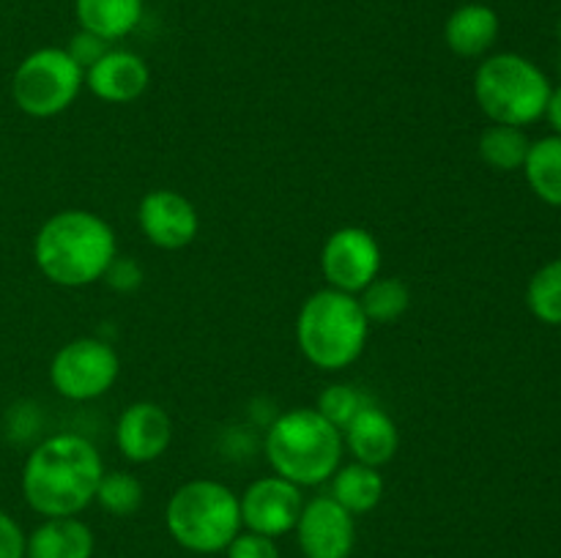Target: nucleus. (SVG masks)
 <instances>
[{
  "label": "nucleus",
  "instance_id": "nucleus-1",
  "mask_svg": "<svg viewBox=\"0 0 561 558\" xmlns=\"http://www.w3.org/2000/svg\"><path fill=\"white\" fill-rule=\"evenodd\" d=\"M104 463L99 449L77 432L47 435L22 465V498L42 518H77L96 498Z\"/></svg>",
  "mask_w": 561,
  "mask_h": 558
},
{
  "label": "nucleus",
  "instance_id": "nucleus-2",
  "mask_svg": "<svg viewBox=\"0 0 561 558\" xmlns=\"http://www.w3.org/2000/svg\"><path fill=\"white\" fill-rule=\"evenodd\" d=\"M118 255L110 222L82 208L53 213L33 239V260L44 279L60 288H85L99 282Z\"/></svg>",
  "mask_w": 561,
  "mask_h": 558
},
{
  "label": "nucleus",
  "instance_id": "nucleus-3",
  "mask_svg": "<svg viewBox=\"0 0 561 558\" xmlns=\"http://www.w3.org/2000/svg\"><path fill=\"white\" fill-rule=\"evenodd\" d=\"M266 460L272 470L299 487H318L343 465V432L316 408H290L274 416L266 430Z\"/></svg>",
  "mask_w": 561,
  "mask_h": 558
},
{
  "label": "nucleus",
  "instance_id": "nucleus-4",
  "mask_svg": "<svg viewBox=\"0 0 561 558\" xmlns=\"http://www.w3.org/2000/svg\"><path fill=\"white\" fill-rule=\"evenodd\" d=\"M370 321L356 295L321 288L301 304L296 342L301 356L323 372H340L365 353Z\"/></svg>",
  "mask_w": 561,
  "mask_h": 558
},
{
  "label": "nucleus",
  "instance_id": "nucleus-5",
  "mask_svg": "<svg viewBox=\"0 0 561 558\" xmlns=\"http://www.w3.org/2000/svg\"><path fill=\"white\" fill-rule=\"evenodd\" d=\"M164 525L184 550L197 556L225 553L244 528L239 496L217 479H190L170 496Z\"/></svg>",
  "mask_w": 561,
  "mask_h": 558
},
{
  "label": "nucleus",
  "instance_id": "nucleus-6",
  "mask_svg": "<svg viewBox=\"0 0 561 558\" xmlns=\"http://www.w3.org/2000/svg\"><path fill=\"white\" fill-rule=\"evenodd\" d=\"M546 71L518 53L488 55L474 74V98L493 124L529 126L546 115L551 98Z\"/></svg>",
  "mask_w": 561,
  "mask_h": 558
},
{
  "label": "nucleus",
  "instance_id": "nucleus-7",
  "mask_svg": "<svg viewBox=\"0 0 561 558\" xmlns=\"http://www.w3.org/2000/svg\"><path fill=\"white\" fill-rule=\"evenodd\" d=\"M85 71L60 47L33 49L11 77V98L31 118H55L80 96Z\"/></svg>",
  "mask_w": 561,
  "mask_h": 558
},
{
  "label": "nucleus",
  "instance_id": "nucleus-8",
  "mask_svg": "<svg viewBox=\"0 0 561 558\" xmlns=\"http://www.w3.org/2000/svg\"><path fill=\"white\" fill-rule=\"evenodd\" d=\"M121 359L107 339L77 337L60 345L49 361V383L71 403H91L115 386Z\"/></svg>",
  "mask_w": 561,
  "mask_h": 558
},
{
  "label": "nucleus",
  "instance_id": "nucleus-9",
  "mask_svg": "<svg viewBox=\"0 0 561 558\" xmlns=\"http://www.w3.org/2000/svg\"><path fill=\"white\" fill-rule=\"evenodd\" d=\"M321 271L329 288L359 295L381 274V246L365 228L334 230L321 249Z\"/></svg>",
  "mask_w": 561,
  "mask_h": 558
},
{
  "label": "nucleus",
  "instance_id": "nucleus-10",
  "mask_svg": "<svg viewBox=\"0 0 561 558\" xmlns=\"http://www.w3.org/2000/svg\"><path fill=\"white\" fill-rule=\"evenodd\" d=\"M239 507L241 525L247 531L279 539V536L290 534L299 523L305 496H301L299 485L272 474L250 481L247 490L239 496Z\"/></svg>",
  "mask_w": 561,
  "mask_h": 558
},
{
  "label": "nucleus",
  "instance_id": "nucleus-11",
  "mask_svg": "<svg viewBox=\"0 0 561 558\" xmlns=\"http://www.w3.org/2000/svg\"><path fill=\"white\" fill-rule=\"evenodd\" d=\"M294 531L305 558H351L356 547L354 514L332 496L305 501Z\"/></svg>",
  "mask_w": 561,
  "mask_h": 558
},
{
  "label": "nucleus",
  "instance_id": "nucleus-12",
  "mask_svg": "<svg viewBox=\"0 0 561 558\" xmlns=\"http://www.w3.org/2000/svg\"><path fill=\"white\" fill-rule=\"evenodd\" d=\"M137 224L153 246L179 252L197 239L201 217L190 197L173 189H153L137 206Z\"/></svg>",
  "mask_w": 561,
  "mask_h": 558
},
{
  "label": "nucleus",
  "instance_id": "nucleus-13",
  "mask_svg": "<svg viewBox=\"0 0 561 558\" xmlns=\"http://www.w3.org/2000/svg\"><path fill=\"white\" fill-rule=\"evenodd\" d=\"M173 443V419L151 399H137L121 410L115 421V446L129 463H153Z\"/></svg>",
  "mask_w": 561,
  "mask_h": 558
},
{
  "label": "nucleus",
  "instance_id": "nucleus-14",
  "mask_svg": "<svg viewBox=\"0 0 561 558\" xmlns=\"http://www.w3.org/2000/svg\"><path fill=\"white\" fill-rule=\"evenodd\" d=\"M151 69L131 49H110L99 63L85 71L88 91L107 104L137 102L148 91Z\"/></svg>",
  "mask_w": 561,
  "mask_h": 558
},
{
  "label": "nucleus",
  "instance_id": "nucleus-15",
  "mask_svg": "<svg viewBox=\"0 0 561 558\" xmlns=\"http://www.w3.org/2000/svg\"><path fill=\"white\" fill-rule=\"evenodd\" d=\"M343 443L356 463L381 468V465L392 463L398 454L400 432L387 410L367 403L343 430Z\"/></svg>",
  "mask_w": 561,
  "mask_h": 558
},
{
  "label": "nucleus",
  "instance_id": "nucleus-16",
  "mask_svg": "<svg viewBox=\"0 0 561 558\" xmlns=\"http://www.w3.org/2000/svg\"><path fill=\"white\" fill-rule=\"evenodd\" d=\"M96 536L80 518H44L25 539V558H93Z\"/></svg>",
  "mask_w": 561,
  "mask_h": 558
},
{
  "label": "nucleus",
  "instance_id": "nucleus-17",
  "mask_svg": "<svg viewBox=\"0 0 561 558\" xmlns=\"http://www.w3.org/2000/svg\"><path fill=\"white\" fill-rule=\"evenodd\" d=\"M499 14L485 3H466L444 22V44L460 58H482L499 38Z\"/></svg>",
  "mask_w": 561,
  "mask_h": 558
},
{
  "label": "nucleus",
  "instance_id": "nucleus-18",
  "mask_svg": "<svg viewBox=\"0 0 561 558\" xmlns=\"http://www.w3.org/2000/svg\"><path fill=\"white\" fill-rule=\"evenodd\" d=\"M142 0H75L77 25L110 44L129 36L142 22Z\"/></svg>",
  "mask_w": 561,
  "mask_h": 558
},
{
  "label": "nucleus",
  "instance_id": "nucleus-19",
  "mask_svg": "<svg viewBox=\"0 0 561 558\" xmlns=\"http://www.w3.org/2000/svg\"><path fill=\"white\" fill-rule=\"evenodd\" d=\"M329 481H332L334 501L348 509L354 518L373 512L381 503L383 490H387L381 470L373 468V465L356 463V460L348 465H340Z\"/></svg>",
  "mask_w": 561,
  "mask_h": 558
},
{
  "label": "nucleus",
  "instance_id": "nucleus-20",
  "mask_svg": "<svg viewBox=\"0 0 561 558\" xmlns=\"http://www.w3.org/2000/svg\"><path fill=\"white\" fill-rule=\"evenodd\" d=\"M526 181L531 191L548 206L561 208V137L551 135L531 142L524 162Z\"/></svg>",
  "mask_w": 561,
  "mask_h": 558
},
{
  "label": "nucleus",
  "instance_id": "nucleus-21",
  "mask_svg": "<svg viewBox=\"0 0 561 558\" xmlns=\"http://www.w3.org/2000/svg\"><path fill=\"white\" fill-rule=\"evenodd\" d=\"M531 140L520 126H504L493 124L480 135L477 151L488 167L499 170V173H513V170H524L526 156H529Z\"/></svg>",
  "mask_w": 561,
  "mask_h": 558
},
{
  "label": "nucleus",
  "instance_id": "nucleus-22",
  "mask_svg": "<svg viewBox=\"0 0 561 558\" xmlns=\"http://www.w3.org/2000/svg\"><path fill=\"white\" fill-rule=\"evenodd\" d=\"M356 299H359L362 312H365L370 323H394L409 312L411 290L403 279L381 277L378 274Z\"/></svg>",
  "mask_w": 561,
  "mask_h": 558
},
{
  "label": "nucleus",
  "instance_id": "nucleus-23",
  "mask_svg": "<svg viewBox=\"0 0 561 558\" xmlns=\"http://www.w3.org/2000/svg\"><path fill=\"white\" fill-rule=\"evenodd\" d=\"M531 315L546 326H561V257L537 268L526 288Z\"/></svg>",
  "mask_w": 561,
  "mask_h": 558
},
{
  "label": "nucleus",
  "instance_id": "nucleus-24",
  "mask_svg": "<svg viewBox=\"0 0 561 558\" xmlns=\"http://www.w3.org/2000/svg\"><path fill=\"white\" fill-rule=\"evenodd\" d=\"M142 481L129 470H104L93 501L113 518H131L142 507Z\"/></svg>",
  "mask_w": 561,
  "mask_h": 558
},
{
  "label": "nucleus",
  "instance_id": "nucleus-25",
  "mask_svg": "<svg viewBox=\"0 0 561 558\" xmlns=\"http://www.w3.org/2000/svg\"><path fill=\"white\" fill-rule=\"evenodd\" d=\"M367 403H370V399H367L365 394L356 392L354 386H348V383H332V386H327L321 392V397H318L316 403V410L343 432L345 427H348V421L354 419Z\"/></svg>",
  "mask_w": 561,
  "mask_h": 558
},
{
  "label": "nucleus",
  "instance_id": "nucleus-26",
  "mask_svg": "<svg viewBox=\"0 0 561 558\" xmlns=\"http://www.w3.org/2000/svg\"><path fill=\"white\" fill-rule=\"evenodd\" d=\"M64 49L69 53V58L75 60L82 71H88L93 63H99V60H102L113 47H110V42H104L102 36H96V33H91V31H82L80 27V31L71 36L69 47H64Z\"/></svg>",
  "mask_w": 561,
  "mask_h": 558
},
{
  "label": "nucleus",
  "instance_id": "nucleus-27",
  "mask_svg": "<svg viewBox=\"0 0 561 558\" xmlns=\"http://www.w3.org/2000/svg\"><path fill=\"white\" fill-rule=\"evenodd\" d=\"M225 558H283V556H279L277 539L255 534V531H241V534L225 547Z\"/></svg>",
  "mask_w": 561,
  "mask_h": 558
},
{
  "label": "nucleus",
  "instance_id": "nucleus-28",
  "mask_svg": "<svg viewBox=\"0 0 561 558\" xmlns=\"http://www.w3.org/2000/svg\"><path fill=\"white\" fill-rule=\"evenodd\" d=\"M102 279L115 290V293H135V290H140L142 279H146V271H142V266L135 257L115 255Z\"/></svg>",
  "mask_w": 561,
  "mask_h": 558
},
{
  "label": "nucleus",
  "instance_id": "nucleus-29",
  "mask_svg": "<svg viewBox=\"0 0 561 558\" xmlns=\"http://www.w3.org/2000/svg\"><path fill=\"white\" fill-rule=\"evenodd\" d=\"M25 539L22 525L0 509V558H25Z\"/></svg>",
  "mask_w": 561,
  "mask_h": 558
},
{
  "label": "nucleus",
  "instance_id": "nucleus-30",
  "mask_svg": "<svg viewBox=\"0 0 561 558\" xmlns=\"http://www.w3.org/2000/svg\"><path fill=\"white\" fill-rule=\"evenodd\" d=\"M546 118L548 124L553 126V131L561 137V85L551 91V98H548V107H546Z\"/></svg>",
  "mask_w": 561,
  "mask_h": 558
},
{
  "label": "nucleus",
  "instance_id": "nucleus-31",
  "mask_svg": "<svg viewBox=\"0 0 561 558\" xmlns=\"http://www.w3.org/2000/svg\"><path fill=\"white\" fill-rule=\"evenodd\" d=\"M559 36H561V22H559Z\"/></svg>",
  "mask_w": 561,
  "mask_h": 558
},
{
  "label": "nucleus",
  "instance_id": "nucleus-32",
  "mask_svg": "<svg viewBox=\"0 0 561 558\" xmlns=\"http://www.w3.org/2000/svg\"><path fill=\"white\" fill-rule=\"evenodd\" d=\"M559 71H561V60H559Z\"/></svg>",
  "mask_w": 561,
  "mask_h": 558
}]
</instances>
